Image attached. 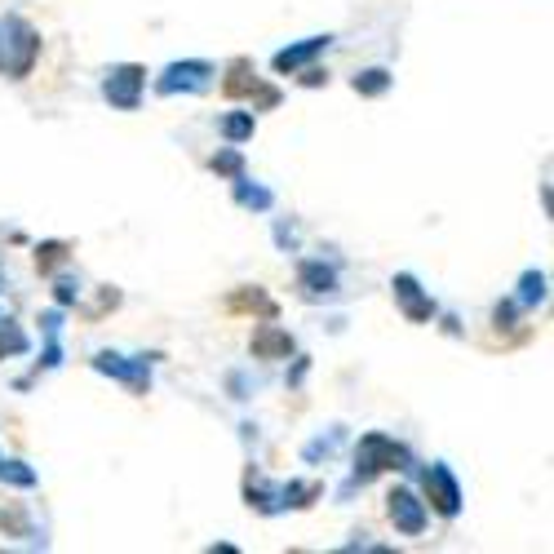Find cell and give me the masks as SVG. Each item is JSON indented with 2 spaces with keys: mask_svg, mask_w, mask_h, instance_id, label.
Segmentation results:
<instances>
[{
  "mask_svg": "<svg viewBox=\"0 0 554 554\" xmlns=\"http://www.w3.org/2000/svg\"><path fill=\"white\" fill-rule=\"evenodd\" d=\"M324 80H328V71L311 67V71H306V76H302V85H324Z\"/></svg>",
  "mask_w": 554,
  "mask_h": 554,
  "instance_id": "484cf974",
  "label": "cell"
},
{
  "mask_svg": "<svg viewBox=\"0 0 554 554\" xmlns=\"http://www.w3.org/2000/svg\"><path fill=\"white\" fill-rule=\"evenodd\" d=\"M0 484L36 488V470H32V466H23V461H0Z\"/></svg>",
  "mask_w": 554,
  "mask_h": 554,
  "instance_id": "d6986e66",
  "label": "cell"
},
{
  "mask_svg": "<svg viewBox=\"0 0 554 554\" xmlns=\"http://www.w3.org/2000/svg\"><path fill=\"white\" fill-rule=\"evenodd\" d=\"M58 262H67V244L63 240H49V244H40V249H36V271L40 275H49Z\"/></svg>",
  "mask_w": 554,
  "mask_h": 554,
  "instance_id": "ffe728a7",
  "label": "cell"
},
{
  "mask_svg": "<svg viewBox=\"0 0 554 554\" xmlns=\"http://www.w3.org/2000/svg\"><path fill=\"white\" fill-rule=\"evenodd\" d=\"M222 133H227L231 147H240V142L253 138V111H235V116L222 120Z\"/></svg>",
  "mask_w": 554,
  "mask_h": 554,
  "instance_id": "e0dca14e",
  "label": "cell"
},
{
  "mask_svg": "<svg viewBox=\"0 0 554 554\" xmlns=\"http://www.w3.org/2000/svg\"><path fill=\"white\" fill-rule=\"evenodd\" d=\"M27 351V333L18 324L0 320V355H23Z\"/></svg>",
  "mask_w": 554,
  "mask_h": 554,
  "instance_id": "44dd1931",
  "label": "cell"
},
{
  "mask_svg": "<svg viewBox=\"0 0 554 554\" xmlns=\"http://www.w3.org/2000/svg\"><path fill=\"white\" fill-rule=\"evenodd\" d=\"M0 528H5V532H14V537H27V515H23V506L0 510Z\"/></svg>",
  "mask_w": 554,
  "mask_h": 554,
  "instance_id": "603a6c76",
  "label": "cell"
},
{
  "mask_svg": "<svg viewBox=\"0 0 554 554\" xmlns=\"http://www.w3.org/2000/svg\"><path fill=\"white\" fill-rule=\"evenodd\" d=\"M382 470H408V448L395 444L382 430H373V435H364L355 448V479L368 484V479L382 475Z\"/></svg>",
  "mask_w": 554,
  "mask_h": 554,
  "instance_id": "7a4b0ae2",
  "label": "cell"
},
{
  "mask_svg": "<svg viewBox=\"0 0 554 554\" xmlns=\"http://www.w3.org/2000/svg\"><path fill=\"white\" fill-rule=\"evenodd\" d=\"M426 501H430V506H435L444 519H453L457 510H461V488H457L453 470H448L444 461H435V466L426 470Z\"/></svg>",
  "mask_w": 554,
  "mask_h": 554,
  "instance_id": "8992f818",
  "label": "cell"
},
{
  "mask_svg": "<svg viewBox=\"0 0 554 554\" xmlns=\"http://www.w3.org/2000/svg\"><path fill=\"white\" fill-rule=\"evenodd\" d=\"M235 200H240L244 209H258V213H266L275 204L271 191H266V187H249V178H244V173L235 178Z\"/></svg>",
  "mask_w": 554,
  "mask_h": 554,
  "instance_id": "9a60e30c",
  "label": "cell"
},
{
  "mask_svg": "<svg viewBox=\"0 0 554 554\" xmlns=\"http://www.w3.org/2000/svg\"><path fill=\"white\" fill-rule=\"evenodd\" d=\"M492 324H497V328H515V302H501L497 311H492Z\"/></svg>",
  "mask_w": 554,
  "mask_h": 554,
  "instance_id": "cb8c5ba5",
  "label": "cell"
},
{
  "mask_svg": "<svg viewBox=\"0 0 554 554\" xmlns=\"http://www.w3.org/2000/svg\"><path fill=\"white\" fill-rule=\"evenodd\" d=\"M94 368L98 373H107V377H116V382H125L133 395H147L151 391V373H147V355L142 359H129L125 355H116V351H102V355H94Z\"/></svg>",
  "mask_w": 554,
  "mask_h": 554,
  "instance_id": "5b68a950",
  "label": "cell"
},
{
  "mask_svg": "<svg viewBox=\"0 0 554 554\" xmlns=\"http://www.w3.org/2000/svg\"><path fill=\"white\" fill-rule=\"evenodd\" d=\"M249 346H253V359H289L293 355V337L275 324H262Z\"/></svg>",
  "mask_w": 554,
  "mask_h": 554,
  "instance_id": "30bf717a",
  "label": "cell"
},
{
  "mask_svg": "<svg viewBox=\"0 0 554 554\" xmlns=\"http://www.w3.org/2000/svg\"><path fill=\"white\" fill-rule=\"evenodd\" d=\"M391 80L395 76L386 67H368V71H359V76L351 80V89H355L359 98H382L386 89H391Z\"/></svg>",
  "mask_w": 554,
  "mask_h": 554,
  "instance_id": "4fadbf2b",
  "label": "cell"
},
{
  "mask_svg": "<svg viewBox=\"0 0 554 554\" xmlns=\"http://www.w3.org/2000/svg\"><path fill=\"white\" fill-rule=\"evenodd\" d=\"M328 45H333V36H311V40H302V45H289V49H280V54L271 58V67L280 71V76H293L297 67H306L315 54H324Z\"/></svg>",
  "mask_w": 554,
  "mask_h": 554,
  "instance_id": "9c48e42d",
  "label": "cell"
},
{
  "mask_svg": "<svg viewBox=\"0 0 554 554\" xmlns=\"http://www.w3.org/2000/svg\"><path fill=\"white\" fill-rule=\"evenodd\" d=\"M213 80V67L200 63V58H187V63H169L164 67V76L156 80V94L173 98V94H200V89H209Z\"/></svg>",
  "mask_w": 554,
  "mask_h": 554,
  "instance_id": "277c9868",
  "label": "cell"
},
{
  "mask_svg": "<svg viewBox=\"0 0 554 554\" xmlns=\"http://www.w3.org/2000/svg\"><path fill=\"white\" fill-rule=\"evenodd\" d=\"M36 54H40V36L32 32V23L18 14L5 18V23H0V71H5L9 80L32 76Z\"/></svg>",
  "mask_w": 554,
  "mask_h": 554,
  "instance_id": "6da1fadb",
  "label": "cell"
},
{
  "mask_svg": "<svg viewBox=\"0 0 554 554\" xmlns=\"http://www.w3.org/2000/svg\"><path fill=\"white\" fill-rule=\"evenodd\" d=\"M391 289H395L399 311H404L413 324H426L430 315H435V302H430V297L422 293V284H417L408 271H399V275H395V280H391Z\"/></svg>",
  "mask_w": 554,
  "mask_h": 554,
  "instance_id": "ba28073f",
  "label": "cell"
},
{
  "mask_svg": "<svg viewBox=\"0 0 554 554\" xmlns=\"http://www.w3.org/2000/svg\"><path fill=\"white\" fill-rule=\"evenodd\" d=\"M253 89H258V71L244 63V58H235L227 80H222V94L227 98H253Z\"/></svg>",
  "mask_w": 554,
  "mask_h": 554,
  "instance_id": "7c38bea8",
  "label": "cell"
},
{
  "mask_svg": "<svg viewBox=\"0 0 554 554\" xmlns=\"http://www.w3.org/2000/svg\"><path fill=\"white\" fill-rule=\"evenodd\" d=\"M213 173H222V178H240V173H244V156L235 147L218 151V156H213Z\"/></svg>",
  "mask_w": 554,
  "mask_h": 554,
  "instance_id": "7402d4cb",
  "label": "cell"
},
{
  "mask_svg": "<svg viewBox=\"0 0 554 554\" xmlns=\"http://www.w3.org/2000/svg\"><path fill=\"white\" fill-rule=\"evenodd\" d=\"M76 284H71V280H58V289H54V297H58V302H63V306H71V302H76Z\"/></svg>",
  "mask_w": 554,
  "mask_h": 554,
  "instance_id": "d4e9b609",
  "label": "cell"
},
{
  "mask_svg": "<svg viewBox=\"0 0 554 554\" xmlns=\"http://www.w3.org/2000/svg\"><path fill=\"white\" fill-rule=\"evenodd\" d=\"M142 85H147V67H138V63H120V67H111V71H107V80H102V94H107L111 107H120V111H138Z\"/></svg>",
  "mask_w": 554,
  "mask_h": 554,
  "instance_id": "3957f363",
  "label": "cell"
},
{
  "mask_svg": "<svg viewBox=\"0 0 554 554\" xmlns=\"http://www.w3.org/2000/svg\"><path fill=\"white\" fill-rule=\"evenodd\" d=\"M541 302H546V275L528 271L519 280V306H541Z\"/></svg>",
  "mask_w": 554,
  "mask_h": 554,
  "instance_id": "ac0fdd59",
  "label": "cell"
},
{
  "mask_svg": "<svg viewBox=\"0 0 554 554\" xmlns=\"http://www.w3.org/2000/svg\"><path fill=\"white\" fill-rule=\"evenodd\" d=\"M297 284H302L306 297L337 293V275H333V266H324V262H302V266H297Z\"/></svg>",
  "mask_w": 554,
  "mask_h": 554,
  "instance_id": "8fae6325",
  "label": "cell"
},
{
  "mask_svg": "<svg viewBox=\"0 0 554 554\" xmlns=\"http://www.w3.org/2000/svg\"><path fill=\"white\" fill-rule=\"evenodd\" d=\"M231 311H258V315H266V320H275V302H271V297H266L262 289L235 293V297H231Z\"/></svg>",
  "mask_w": 554,
  "mask_h": 554,
  "instance_id": "2e32d148",
  "label": "cell"
},
{
  "mask_svg": "<svg viewBox=\"0 0 554 554\" xmlns=\"http://www.w3.org/2000/svg\"><path fill=\"white\" fill-rule=\"evenodd\" d=\"M386 515L404 537H422L426 532V501H417L408 488H395L391 497H386Z\"/></svg>",
  "mask_w": 554,
  "mask_h": 554,
  "instance_id": "52a82bcc",
  "label": "cell"
},
{
  "mask_svg": "<svg viewBox=\"0 0 554 554\" xmlns=\"http://www.w3.org/2000/svg\"><path fill=\"white\" fill-rule=\"evenodd\" d=\"M315 497H324V484H315V479H306V484H297V479H293V484H289V488H284V492H280V506L306 510V506H311V501H315Z\"/></svg>",
  "mask_w": 554,
  "mask_h": 554,
  "instance_id": "5bb4252c",
  "label": "cell"
}]
</instances>
